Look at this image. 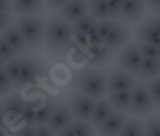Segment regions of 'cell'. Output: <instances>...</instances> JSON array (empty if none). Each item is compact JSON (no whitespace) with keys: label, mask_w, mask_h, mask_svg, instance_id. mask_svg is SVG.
Instances as JSON below:
<instances>
[{"label":"cell","mask_w":160,"mask_h":136,"mask_svg":"<svg viewBox=\"0 0 160 136\" xmlns=\"http://www.w3.org/2000/svg\"><path fill=\"white\" fill-rule=\"evenodd\" d=\"M74 45L72 25L59 18L56 13L46 16L45 20L43 51L52 58H59Z\"/></svg>","instance_id":"cell-1"},{"label":"cell","mask_w":160,"mask_h":136,"mask_svg":"<svg viewBox=\"0 0 160 136\" xmlns=\"http://www.w3.org/2000/svg\"><path fill=\"white\" fill-rule=\"evenodd\" d=\"M72 88L79 94L88 96L94 100L105 98L107 90V70L102 67H88L78 70L72 78Z\"/></svg>","instance_id":"cell-2"},{"label":"cell","mask_w":160,"mask_h":136,"mask_svg":"<svg viewBox=\"0 0 160 136\" xmlns=\"http://www.w3.org/2000/svg\"><path fill=\"white\" fill-rule=\"evenodd\" d=\"M45 18L43 15H30V16H18L15 19V25L23 39L29 46L30 51L39 54L43 51L45 41Z\"/></svg>","instance_id":"cell-3"},{"label":"cell","mask_w":160,"mask_h":136,"mask_svg":"<svg viewBox=\"0 0 160 136\" xmlns=\"http://www.w3.org/2000/svg\"><path fill=\"white\" fill-rule=\"evenodd\" d=\"M133 39L160 48V15H149L133 26Z\"/></svg>","instance_id":"cell-4"},{"label":"cell","mask_w":160,"mask_h":136,"mask_svg":"<svg viewBox=\"0 0 160 136\" xmlns=\"http://www.w3.org/2000/svg\"><path fill=\"white\" fill-rule=\"evenodd\" d=\"M157 113L156 107L152 102L150 93L147 90V86L143 81H137L136 86L131 90V104H130V114L136 117H146Z\"/></svg>","instance_id":"cell-5"},{"label":"cell","mask_w":160,"mask_h":136,"mask_svg":"<svg viewBox=\"0 0 160 136\" xmlns=\"http://www.w3.org/2000/svg\"><path fill=\"white\" fill-rule=\"evenodd\" d=\"M143 62V55L140 52L138 44L136 41H130L124 48H121L118 52L114 55V64L117 67L123 68L131 76H137L140 65Z\"/></svg>","instance_id":"cell-6"},{"label":"cell","mask_w":160,"mask_h":136,"mask_svg":"<svg viewBox=\"0 0 160 136\" xmlns=\"http://www.w3.org/2000/svg\"><path fill=\"white\" fill-rule=\"evenodd\" d=\"M20 58V74H19L18 87H26L42 74L45 67L43 58L38 54H25Z\"/></svg>","instance_id":"cell-7"},{"label":"cell","mask_w":160,"mask_h":136,"mask_svg":"<svg viewBox=\"0 0 160 136\" xmlns=\"http://www.w3.org/2000/svg\"><path fill=\"white\" fill-rule=\"evenodd\" d=\"M130 41H133V29H131V26L120 22V20H112L111 29L108 32L107 38L104 39V44L108 46V49L116 55L120 49L124 48Z\"/></svg>","instance_id":"cell-8"},{"label":"cell","mask_w":160,"mask_h":136,"mask_svg":"<svg viewBox=\"0 0 160 136\" xmlns=\"http://www.w3.org/2000/svg\"><path fill=\"white\" fill-rule=\"evenodd\" d=\"M137 83V78L123 68L112 64L107 70V90L108 93H117V91L133 90V87Z\"/></svg>","instance_id":"cell-9"},{"label":"cell","mask_w":160,"mask_h":136,"mask_svg":"<svg viewBox=\"0 0 160 136\" xmlns=\"http://www.w3.org/2000/svg\"><path fill=\"white\" fill-rule=\"evenodd\" d=\"M67 103H68V106H69V110H71L74 119L89 122L97 100H94V98L88 97V96L79 94L77 91H72V93L68 94Z\"/></svg>","instance_id":"cell-10"},{"label":"cell","mask_w":160,"mask_h":136,"mask_svg":"<svg viewBox=\"0 0 160 136\" xmlns=\"http://www.w3.org/2000/svg\"><path fill=\"white\" fill-rule=\"evenodd\" d=\"M146 16H149L146 0H123L120 10V22L128 26H136Z\"/></svg>","instance_id":"cell-11"},{"label":"cell","mask_w":160,"mask_h":136,"mask_svg":"<svg viewBox=\"0 0 160 136\" xmlns=\"http://www.w3.org/2000/svg\"><path fill=\"white\" fill-rule=\"evenodd\" d=\"M74 122V116H72L69 106L65 98L58 97L53 102V109H52V114L49 119L48 126L52 129L55 133H59L62 129L68 128L69 125H72Z\"/></svg>","instance_id":"cell-12"},{"label":"cell","mask_w":160,"mask_h":136,"mask_svg":"<svg viewBox=\"0 0 160 136\" xmlns=\"http://www.w3.org/2000/svg\"><path fill=\"white\" fill-rule=\"evenodd\" d=\"M25 100L19 93H12L8 97L3 98L2 106L4 112V122H10V123H18L22 120V110Z\"/></svg>","instance_id":"cell-13"},{"label":"cell","mask_w":160,"mask_h":136,"mask_svg":"<svg viewBox=\"0 0 160 136\" xmlns=\"http://www.w3.org/2000/svg\"><path fill=\"white\" fill-rule=\"evenodd\" d=\"M85 51L88 65H91V67H110V64L114 61V54L108 49V46L105 44L88 45V48Z\"/></svg>","instance_id":"cell-14"},{"label":"cell","mask_w":160,"mask_h":136,"mask_svg":"<svg viewBox=\"0 0 160 136\" xmlns=\"http://www.w3.org/2000/svg\"><path fill=\"white\" fill-rule=\"evenodd\" d=\"M56 15L62 18L65 22L69 25H74L75 22H78L79 19L85 18L89 15V6L85 2H79V0H71L69 3H67L61 9Z\"/></svg>","instance_id":"cell-15"},{"label":"cell","mask_w":160,"mask_h":136,"mask_svg":"<svg viewBox=\"0 0 160 136\" xmlns=\"http://www.w3.org/2000/svg\"><path fill=\"white\" fill-rule=\"evenodd\" d=\"M127 116H128V114L114 110V112L108 116L107 120H105L100 128H97V136H118L124 126V123H126V120H127Z\"/></svg>","instance_id":"cell-16"},{"label":"cell","mask_w":160,"mask_h":136,"mask_svg":"<svg viewBox=\"0 0 160 136\" xmlns=\"http://www.w3.org/2000/svg\"><path fill=\"white\" fill-rule=\"evenodd\" d=\"M45 0H12V12L18 16L43 15Z\"/></svg>","instance_id":"cell-17"},{"label":"cell","mask_w":160,"mask_h":136,"mask_svg":"<svg viewBox=\"0 0 160 136\" xmlns=\"http://www.w3.org/2000/svg\"><path fill=\"white\" fill-rule=\"evenodd\" d=\"M0 36L8 42L9 45L12 46V49H13L18 55H25V54L30 52L29 46L26 45V42H25V39H23L22 34L19 32L18 26H16L15 23L10 25L9 28H6V29L0 34Z\"/></svg>","instance_id":"cell-18"},{"label":"cell","mask_w":160,"mask_h":136,"mask_svg":"<svg viewBox=\"0 0 160 136\" xmlns=\"http://www.w3.org/2000/svg\"><path fill=\"white\" fill-rule=\"evenodd\" d=\"M112 112H114V109H112L111 103L107 100V97L97 100L95 107H94V112H92V116H91V119H89L91 126L97 130V128H100V126L107 120L108 116H110Z\"/></svg>","instance_id":"cell-19"},{"label":"cell","mask_w":160,"mask_h":136,"mask_svg":"<svg viewBox=\"0 0 160 136\" xmlns=\"http://www.w3.org/2000/svg\"><path fill=\"white\" fill-rule=\"evenodd\" d=\"M107 100L111 103L114 110L121 113L130 114V104H131V90L117 91V93H108Z\"/></svg>","instance_id":"cell-20"},{"label":"cell","mask_w":160,"mask_h":136,"mask_svg":"<svg viewBox=\"0 0 160 136\" xmlns=\"http://www.w3.org/2000/svg\"><path fill=\"white\" fill-rule=\"evenodd\" d=\"M160 76V61L159 60H150V58H143V62L140 65L136 78L138 81L147 83L150 80L156 78Z\"/></svg>","instance_id":"cell-21"},{"label":"cell","mask_w":160,"mask_h":136,"mask_svg":"<svg viewBox=\"0 0 160 136\" xmlns=\"http://www.w3.org/2000/svg\"><path fill=\"white\" fill-rule=\"evenodd\" d=\"M118 136H144V119L127 116V120Z\"/></svg>","instance_id":"cell-22"},{"label":"cell","mask_w":160,"mask_h":136,"mask_svg":"<svg viewBox=\"0 0 160 136\" xmlns=\"http://www.w3.org/2000/svg\"><path fill=\"white\" fill-rule=\"evenodd\" d=\"M53 102L51 97H46L42 100V104L39 107L35 106L36 109V126H48L51 114L53 109Z\"/></svg>","instance_id":"cell-23"},{"label":"cell","mask_w":160,"mask_h":136,"mask_svg":"<svg viewBox=\"0 0 160 136\" xmlns=\"http://www.w3.org/2000/svg\"><path fill=\"white\" fill-rule=\"evenodd\" d=\"M88 6H89V15L95 18L97 20L111 19L110 10H108L107 6V0H91Z\"/></svg>","instance_id":"cell-24"},{"label":"cell","mask_w":160,"mask_h":136,"mask_svg":"<svg viewBox=\"0 0 160 136\" xmlns=\"http://www.w3.org/2000/svg\"><path fill=\"white\" fill-rule=\"evenodd\" d=\"M6 76L9 77V80L12 81V84L18 87V83H19V74H20V58L16 57L13 60L4 62V67H3Z\"/></svg>","instance_id":"cell-25"},{"label":"cell","mask_w":160,"mask_h":136,"mask_svg":"<svg viewBox=\"0 0 160 136\" xmlns=\"http://www.w3.org/2000/svg\"><path fill=\"white\" fill-rule=\"evenodd\" d=\"M144 136H160V113L144 119Z\"/></svg>","instance_id":"cell-26"},{"label":"cell","mask_w":160,"mask_h":136,"mask_svg":"<svg viewBox=\"0 0 160 136\" xmlns=\"http://www.w3.org/2000/svg\"><path fill=\"white\" fill-rule=\"evenodd\" d=\"M97 22L98 20L95 19V18H92L91 15H88V16H85V18L79 19L78 22H75L74 25H72V30H74V34L87 35L89 30L97 25Z\"/></svg>","instance_id":"cell-27"},{"label":"cell","mask_w":160,"mask_h":136,"mask_svg":"<svg viewBox=\"0 0 160 136\" xmlns=\"http://www.w3.org/2000/svg\"><path fill=\"white\" fill-rule=\"evenodd\" d=\"M71 126H72V129H74L75 136H97V130L91 126L89 122L74 119Z\"/></svg>","instance_id":"cell-28"},{"label":"cell","mask_w":160,"mask_h":136,"mask_svg":"<svg viewBox=\"0 0 160 136\" xmlns=\"http://www.w3.org/2000/svg\"><path fill=\"white\" fill-rule=\"evenodd\" d=\"M146 86H147V90H149V93H150L153 104L156 107V112L160 113V76L150 80V81H147Z\"/></svg>","instance_id":"cell-29"},{"label":"cell","mask_w":160,"mask_h":136,"mask_svg":"<svg viewBox=\"0 0 160 136\" xmlns=\"http://www.w3.org/2000/svg\"><path fill=\"white\" fill-rule=\"evenodd\" d=\"M22 120L26 123V126H36V109L35 104L30 102H25L22 110Z\"/></svg>","instance_id":"cell-30"},{"label":"cell","mask_w":160,"mask_h":136,"mask_svg":"<svg viewBox=\"0 0 160 136\" xmlns=\"http://www.w3.org/2000/svg\"><path fill=\"white\" fill-rule=\"evenodd\" d=\"M15 88L16 87L12 84V81L9 80V77L6 76L4 70L2 68V70H0V98L8 97L9 94H12V93H13V90H15Z\"/></svg>","instance_id":"cell-31"},{"label":"cell","mask_w":160,"mask_h":136,"mask_svg":"<svg viewBox=\"0 0 160 136\" xmlns=\"http://www.w3.org/2000/svg\"><path fill=\"white\" fill-rule=\"evenodd\" d=\"M140 52H142L143 58H150V60H159V48L153 45H149L146 42H137Z\"/></svg>","instance_id":"cell-32"},{"label":"cell","mask_w":160,"mask_h":136,"mask_svg":"<svg viewBox=\"0 0 160 136\" xmlns=\"http://www.w3.org/2000/svg\"><path fill=\"white\" fill-rule=\"evenodd\" d=\"M16 57H19V55L12 49V46L9 45L8 42L0 36V58H2L4 62H8V61L13 60V58H16Z\"/></svg>","instance_id":"cell-33"},{"label":"cell","mask_w":160,"mask_h":136,"mask_svg":"<svg viewBox=\"0 0 160 136\" xmlns=\"http://www.w3.org/2000/svg\"><path fill=\"white\" fill-rule=\"evenodd\" d=\"M121 4H123V0H107V6H108L110 16H111L112 20H118L120 19Z\"/></svg>","instance_id":"cell-34"},{"label":"cell","mask_w":160,"mask_h":136,"mask_svg":"<svg viewBox=\"0 0 160 136\" xmlns=\"http://www.w3.org/2000/svg\"><path fill=\"white\" fill-rule=\"evenodd\" d=\"M71 0H45V8H46L48 12H51V13H58Z\"/></svg>","instance_id":"cell-35"},{"label":"cell","mask_w":160,"mask_h":136,"mask_svg":"<svg viewBox=\"0 0 160 136\" xmlns=\"http://www.w3.org/2000/svg\"><path fill=\"white\" fill-rule=\"evenodd\" d=\"M111 26H112V19H104V20H98L97 22V29H98V32H100L102 41L107 38V35H108V32H110V29H111Z\"/></svg>","instance_id":"cell-36"},{"label":"cell","mask_w":160,"mask_h":136,"mask_svg":"<svg viewBox=\"0 0 160 136\" xmlns=\"http://www.w3.org/2000/svg\"><path fill=\"white\" fill-rule=\"evenodd\" d=\"M87 38H88L89 45H101V44H104V41H102L100 32H98V29H97V25L87 34Z\"/></svg>","instance_id":"cell-37"},{"label":"cell","mask_w":160,"mask_h":136,"mask_svg":"<svg viewBox=\"0 0 160 136\" xmlns=\"http://www.w3.org/2000/svg\"><path fill=\"white\" fill-rule=\"evenodd\" d=\"M15 23V16L13 13H0V34L3 32L6 28Z\"/></svg>","instance_id":"cell-38"},{"label":"cell","mask_w":160,"mask_h":136,"mask_svg":"<svg viewBox=\"0 0 160 136\" xmlns=\"http://www.w3.org/2000/svg\"><path fill=\"white\" fill-rule=\"evenodd\" d=\"M149 15H160V0H146Z\"/></svg>","instance_id":"cell-39"},{"label":"cell","mask_w":160,"mask_h":136,"mask_svg":"<svg viewBox=\"0 0 160 136\" xmlns=\"http://www.w3.org/2000/svg\"><path fill=\"white\" fill-rule=\"evenodd\" d=\"M35 136H56L49 126H35Z\"/></svg>","instance_id":"cell-40"},{"label":"cell","mask_w":160,"mask_h":136,"mask_svg":"<svg viewBox=\"0 0 160 136\" xmlns=\"http://www.w3.org/2000/svg\"><path fill=\"white\" fill-rule=\"evenodd\" d=\"M10 136H35V128L33 126H25V128L16 130Z\"/></svg>","instance_id":"cell-41"},{"label":"cell","mask_w":160,"mask_h":136,"mask_svg":"<svg viewBox=\"0 0 160 136\" xmlns=\"http://www.w3.org/2000/svg\"><path fill=\"white\" fill-rule=\"evenodd\" d=\"M0 13H13L12 0H0Z\"/></svg>","instance_id":"cell-42"},{"label":"cell","mask_w":160,"mask_h":136,"mask_svg":"<svg viewBox=\"0 0 160 136\" xmlns=\"http://www.w3.org/2000/svg\"><path fill=\"white\" fill-rule=\"evenodd\" d=\"M56 136H75V133H74V129H72V126L69 125L68 128L62 129L59 133H56Z\"/></svg>","instance_id":"cell-43"},{"label":"cell","mask_w":160,"mask_h":136,"mask_svg":"<svg viewBox=\"0 0 160 136\" xmlns=\"http://www.w3.org/2000/svg\"><path fill=\"white\" fill-rule=\"evenodd\" d=\"M0 136H10V132H9V129L3 125H0Z\"/></svg>","instance_id":"cell-44"},{"label":"cell","mask_w":160,"mask_h":136,"mask_svg":"<svg viewBox=\"0 0 160 136\" xmlns=\"http://www.w3.org/2000/svg\"><path fill=\"white\" fill-rule=\"evenodd\" d=\"M4 123V112H3V106H2V102H0V125Z\"/></svg>","instance_id":"cell-45"},{"label":"cell","mask_w":160,"mask_h":136,"mask_svg":"<svg viewBox=\"0 0 160 136\" xmlns=\"http://www.w3.org/2000/svg\"><path fill=\"white\" fill-rule=\"evenodd\" d=\"M3 67H4V61L2 60V58H0V70H2Z\"/></svg>","instance_id":"cell-46"},{"label":"cell","mask_w":160,"mask_h":136,"mask_svg":"<svg viewBox=\"0 0 160 136\" xmlns=\"http://www.w3.org/2000/svg\"><path fill=\"white\" fill-rule=\"evenodd\" d=\"M79 2H85V3H89L91 0H79Z\"/></svg>","instance_id":"cell-47"},{"label":"cell","mask_w":160,"mask_h":136,"mask_svg":"<svg viewBox=\"0 0 160 136\" xmlns=\"http://www.w3.org/2000/svg\"><path fill=\"white\" fill-rule=\"evenodd\" d=\"M159 61H160V48H159Z\"/></svg>","instance_id":"cell-48"}]
</instances>
